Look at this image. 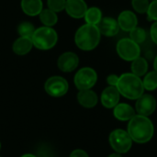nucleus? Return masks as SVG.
<instances>
[{"label": "nucleus", "instance_id": "f257e3e1", "mask_svg": "<svg viewBox=\"0 0 157 157\" xmlns=\"http://www.w3.org/2000/svg\"><path fill=\"white\" fill-rule=\"evenodd\" d=\"M127 132L133 142L137 144H146L153 138L155 127L148 117L136 114L129 121Z\"/></svg>", "mask_w": 157, "mask_h": 157}, {"label": "nucleus", "instance_id": "f03ea898", "mask_svg": "<svg viewBox=\"0 0 157 157\" xmlns=\"http://www.w3.org/2000/svg\"><path fill=\"white\" fill-rule=\"evenodd\" d=\"M116 87L121 96L131 100L138 99L144 92L143 80L132 73L121 75L119 77Z\"/></svg>", "mask_w": 157, "mask_h": 157}, {"label": "nucleus", "instance_id": "7ed1b4c3", "mask_svg": "<svg viewBox=\"0 0 157 157\" xmlns=\"http://www.w3.org/2000/svg\"><path fill=\"white\" fill-rule=\"evenodd\" d=\"M100 38L101 33L98 26L86 23L76 30L75 42L80 50L89 52L98 47L100 42Z\"/></svg>", "mask_w": 157, "mask_h": 157}, {"label": "nucleus", "instance_id": "20e7f679", "mask_svg": "<svg viewBox=\"0 0 157 157\" xmlns=\"http://www.w3.org/2000/svg\"><path fill=\"white\" fill-rule=\"evenodd\" d=\"M31 40L33 47L40 51H48L57 44L58 34L52 27L42 26L35 29Z\"/></svg>", "mask_w": 157, "mask_h": 157}, {"label": "nucleus", "instance_id": "39448f33", "mask_svg": "<svg viewBox=\"0 0 157 157\" xmlns=\"http://www.w3.org/2000/svg\"><path fill=\"white\" fill-rule=\"evenodd\" d=\"M132 139L127 131L117 129L109 134V144L112 149L118 154L128 153L132 146Z\"/></svg>", "mask_w": 157, "mask_h": 157}, {"label": "nucleus", "instance_id": "423d86ee", "mask_svg": "<svg viewBox=\"0 0 157 157\" xmlns=\"http://www.w3.org/2000/svg\"><path fill=\"white\" fill-rule=\"evenodd\" d=\"M119 56L127 62H132L141 55V48L138 43L130 38H123L120 40L116 46Z\"/></svg>", "mask_w": 157, "mask_h": 157}, {"label": "nucleus", "instance_id": "0eeeda50", "mask_svg": "<svg viewBox=\"0 0 157 157\" xmlns=\"http://www.w3.org/2000/svg\"><path fill=\"white\" fill-rule=\"evenodd\" d=\"M98 81V74L91 67H83L77 71L74 77V83L78 90L91 89Z\"/></svg>", "mask_w": 157, "mask_h": 157}, {"label": "nucleus", "instance_id": "6e6552de", "mask_svg": "<svg viewBox=\"0 0 157 157\" xmlns=\"http://www.w3.org/2000/svg\"><path fill=\"white\" fill-rule=\"evenodd\" d=\"M44 89L46 93L53 98H61L66 95L69 89V84L65 78L59 75L49 77L45 84Z\"/></svg>", "mask_w": 157, "mask_h": 157}, {"label": "nucleus", "instance_id": "1a4fd4ad", "mask_svg": "<svg viewBox=\"0 0 157 157\" xmlns=\"http://www.w3.org/2000/svg\"><path fill=\"white\" fill-rule=\"evenodd\" d=\"M156 109V100L154 96L150 94H144L136 99L135 111L142 116L149 117Z\"/></svg>", "mask_w": 157, "mask_h": 157}, {"label": "nucleus", "instance_id": "9d476101", "mask_svg": "<svg viewBox=\"0 0 157 157\" xmlns=\"http://www.w3.org/2000/svg\"><path fill=\"white\" fill-rule=\"evenodd\" d=\"M79 64V58L73 52H65L62 53L57 60L58 68L63 73H71L75 71Z\"/></svg>", "mask_w": 157, "mask_h": 157}, {"label": "nucleus", "instance_id": "9b49d317", "mask_svg": "<svg viewBox=\"0 0 157 157\" xmlns=\"http://www.w3.org/2000/svg\"><path fill=\"white\" fill-rule=\"evenodd\" d=\"M87 8L85 0H66L64 10L69 17L78 19L85 17Z\"/></svg>", "mask_w": 157, "mask_h": 157}, {"label": "nucleus", "instance_id": "f8f14e48", "mask_svg": "<svg viewBox=\"0 0 157 157\" xmlns=\"http://www.w3.org/2000/svg\"><path fill=\"white\" fill-rule=\"evenodd\" d=\"M121 94L116 86H109L106 87L100 96V101L103 107L106 109H113L116 105L119 104Z\"/></svg>", "mask_w": 157, "mask_h": 157}, {"label": "nucleus", "instance_id": "ddd939ff", "mask_svg": "<svg viewBox=\"0 0 157 157\" xmlns=\"http://www.w3.org/2000/svg\"><path fill=\"white\" fill-rule=\"evenodd\" d=\"M118 24L121 29L126 32H130L138 25V18L131 10H124L122 11L118 17Z\"/></svg>", "mask_w": 157, "mask_h": 157}, {"label": "nucleus", "instance_id": "4468645a", "mask_svg": "<svg viewBox=\"0 0 157 157\" xmlns=\"http://www.w3.org/2000/svg\"><path fill=\"white\" fill-rule=\"evenodd\" d=\"M98 28L101 33V35H104L106 37H113L116 36L120 31V27L118 24V21L109 17H102L100 22L98 24Z\"/></svg>", "mask_w": 157, "mask_h": 157}, {"label": "nucleus", "instance_id": "2eb2a0df", "mask_svg": "<svg viewBox=\"0 0 157 157\" xmlns=\"http://www.w3.org/2000/svg\"><path fill=\"white\" fill-rule=\"evenodd\" d=\"M77 101L82 107L86 109H92L97 106L98 98L96 92L91 89L79 90L77 94Z\"/></svg>", "mask_w": 157, "mask_h": 157}, {"label": "nucleus", "instance_id": "dca6fc26", "mask_svg": "<svg viewBox=\"0 0 157 157\" xmlns=\"http://www.w3.org/2000/svg\"><path fill=\"white\" fill-rule=\"evenodd\" d=\"M114 117L121 121H127L132 120L135 115V109L127 103H119L113 108Z\"/></svg>", "mask_w": 157, "mask_h": 157}, {"label": "nucleus", "instance_id": "f3484780", "mask_svg": "<svg viewBox=\"0 0 157 157\" xmlns=\"http://www.w3.org/2000/svg\"><path fill=\"white\" fill-rule=\"evenodd\" d=\"M33 48V42L31 38L18 37L12 44V51L17 55H26Z\"/></svg>", "mask_w": 157, "mask_h": 157}, {"label": "nucleus", "instance_id": "a211bd4d", "mask_svg": "<svg viewBox=\"0 0 157 157\" xmlns=\"http://www.w3.org/2000/svg\"><path fill=\"white\" fill-rule=\"evenodd\" d=\"M20 6L27 16L35 17L39 16L43 9V3L41 0H21Z\"/></svg>", "mask_w": 157, "mask_h": 157}, {"label": "nucleus", "instance_id": "6ab92c4d", "mask_svg": "<svg viewBox=\"0 0 157 157\" xmlns=\"http://www.w3.org/2000/svg\"><path fill=\"white\" fill-rule=\"evenodd\" d=\"M132 73L141 77L145 75L148 71V62L144 57L139 56L132 62Z\"/></svg>", "mask_w": 157, "mask_h": 157}, {"label": "nucleus", "instance_id": "aec40b11", "mask_svg": "<svg viewBox=\"0 0 157 157\" xmlns=\"http://www.w3.org/2000/svg\"><path fill=\"white\" fill-rule=\"evenodd\" d=\"M40 20L46 27H53L58 22L57 13L51 10L50 8H43L40 13Z\"/></svg>", "mask_w": 157, "mask_h": 157}, {"label": "nucleus", "instance_id": "412c9836", "mask_svg": "<svg viewBox=\"0 0 157 157\" xmlns=\"http://www.w3.org/2000/svg\"><path fill=\"white\" fill-rule=\"evenodd\" d=\"M84 17H85L86 24L98 26V24L100 22V20L103 17H102V11L97 6L89 7V8H87Z\"/></svg>", "mask_w": 157, "mask_h": 157}, {"label": "nucleus", "instance_id": "4be33fe9", "mask_svg": "<svg viewBox=\"0 0 157 157\" xmlns=\"http://www.w3.org/2000/svg\"><path fill=\"white\" fill-rule=\"evenodd\" d=\"M144 89L148 91H154L157 88V72L151 71L145 74L143 80Z\"/></svg>", "mask_w": 157, "mask_h": 157}, {"label": "nucleus", "instance_id": "5701e85b", "mask_svg": "<svg viewBox=\"0 0 157 157\" xmlns=\"http://www.w3.org/2000/svg\"><path fill=\"white\" fill-rule=\"evenodd\" d=\"M35 29H36L33 26V24L29 21H23V22L19 23V25L17 26V33H18L19 37L31 38Z\"/></svg>", "mask_w": 157, "mask_h": 157}, {"label": "nucleus", "instance_id": "b1692460", "mask_svg": "<svg viewBox=\"0 0 157 157\" xmlns=\"http://www.w3.org/2000/svg\"><path fill=\"white\" fill-rule=\"evenodd\" d=\"M130 39L138 44H142L146 40V31L141 27H135L130 31Z\"/></svg>", "mask_w": 157, "mask_h": 157}, {"label": "nucleus", "instance_id": "393cba45", "mask_svg": "<svg viewBox=\"0 0 157 157\" xmlns=\"http://www.w3.org/2000/svg\"><path fill=\"white\" fill-rule=\"evenodd\" d=\"M150 5L149 0H132V6L133 9L139 14L147 13Z\"/></svg>", "mask_w": 157, "mask_h": 157}, {"label": "nucleus", "instance_id": "a878e982", "mask_svg": "<svg viewBox=\"0 0 157 157\" xmlns=\"http://www.w3.org/2000/svg\"><path fill=\"white\" fill-rule=\"evenodd\" d=\"M65 4H66V0H47L48 8H50L51 10L56 13L64 10Z\"/></svg>", "mask_w": 157, "mask_h": 157}, {"label": "nucleus", "instance_id": "bb28decb", "mask_svg": "<svg viewBox=\"0 0 157 157\" xmlns=\"http://www.w3.org/2000/svg\"><path fill=\"white\" fill-rule=\"evenodd\" d=\"M147 16L150 20L157 21V0H153L148 7Z\"/></svg>", "mask_w": 157, "mask_h": 157}, {"label": "nucleus", "instance_id": "cd10ccee", "mask_svg": "<svg viewBox=\"0 0 157 157\" xmlns=\"http://www.w3.org/2000/svg\"><path fill=\"white\" fill-rule=\"evenodd\" d=\"M150 35L152 40L157 45V21H155L150 29Z\"/></svg>", "mask_w": 157, "mask_h": 157}, {"label": "nucleus", "instance_id": "c85d7f7f", "mask_svg": "<svg viewBox=\"0 0 157 157\" xmlns=\"http://www.w3.org/2000/svg\"><path fill=\"white\" fill-rule=\"evenodd\" d=\"M119 77L117 75H109L108 77H107V83L109 84V86H116L117 84H118V81H119Z\"/></svg>", "mask_w": 157, "mask_h": 157}, {"label": "nucleus", "instance_id": "c756f323", "mask_svg": "<svg viewBox=\"0 0 157 157\" xmlns=\"http://www.w3.org/2000/svg\"><path fill=\"white\" fill-rule=\"evenodd\" d=\"M69 157H89V155H87V153L82 149H75L74 150Z\"/></svg>", "mask_w": 157, "mask_h": 157}, {"label": "nucleus", "instance_id": "7c9ffc66", "mask_svg": "<svg viewBox=\"0 0 157 157\" xmlns=\"http://www.w3.org/2000/svg\"><path fill=\"white\" fill-rule=\"evenodd\" d=\"M154 68H155V71L157 72V55L155 58V61H154Z\"/></svg>", "mask_w": 157, "mask_h": 157}, {"label": "nucleus", "instance_id": "2f4dec72", "mask_svg": "<svg viewBox=\"0 0 157 157\" xmlns=\"http://www.w3.org/2000/svg\"><path fill=\"white\" fill-rule=\"evenodd\" d=\"M108 157H122L121 154H118V153H115V154H111L109 155Z\"/></svg>", "mask_w": 157, "mask_h": 157}, {"label": "nucleus", "instance_id": "473e14b6", "mask_svg": "<svg viewBox=\"0 0 157 157\" xmlns=\"http://www.w3.org/2000/svg\"><path fill=\"white\" fill-rule=\"evenodd\" d=\"M20 157H37L36 155H32V154H26V155H23L22 156Z\"/></svg>", "mask_w": 157, "mask_h": 157}, {"label": "nucleus", "instance_id": "72a5a7b5", "mask_svg": "<svg viewBox=\"0 0 157 157\" xmlns=\"http://www.w3.org/2000/svg\"><path fill=\"white\" fill-rule=\"evenodd\" d=\"M0 150H1V142H0Z\"/></svg>", "mask_w": 157, "mask_h": 157}, {"label": "nucleus", "instance_id": "f704fd0d", "mask_svg": "<svg viewBox=\"0 0 157 157\" xmlns=\"http://www.w3.org/2000/svg\"><path fill=\"white\" fill-rule=\"evenodd\" d=\"M0 157H1V156H0Z\"/></svg>", "mask_w": 157, "mask_h": 157}]
</instances>
